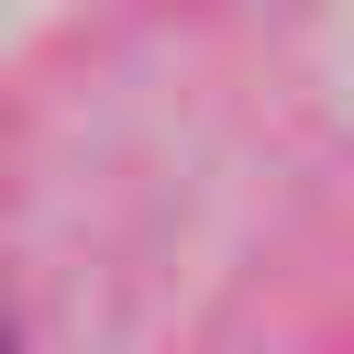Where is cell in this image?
Here are the masks:
<instances>
[{
	"label": "cell",
	"mask_w": 354,
	"mask_h": 354,
	"mask_svg": "<svg viewBox=\"0 0 354 354\" xmlns=\"http://www.w3.org/2000/svg\"><path fill=\"white\" fill-rule=\"evenodd\" d=\"M0 354H11V332H0Z\"/></svg>",
	"instance_id": "1"
}]
</instances>
